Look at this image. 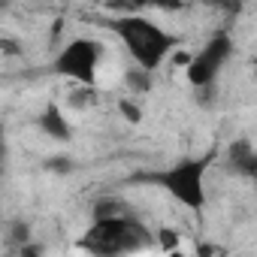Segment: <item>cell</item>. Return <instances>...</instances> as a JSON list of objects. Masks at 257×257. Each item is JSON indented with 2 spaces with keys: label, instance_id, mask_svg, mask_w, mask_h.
Returning <instances> with one entry per match:
<instances>
[{
  "label": "cell",
  "instance_id": "cell-1",
  "mask_svg": "<svg viewBox=\"0 0 257 257\" xmlns=\"http://www.w3.org/2000/svg\"><path fill=\"white\" fill-rule=\"evenodd\" d=\"M103 28H109L121 46L127 49L134 64L149 67V70H161V64L173 55V49L179 46V37L173 31H167L164 25H158L155 19L143 16V13H124V16H109L100 22Z\"/></svg>",
  "mask_w": 257,
  "mask_h": 257
},
{
  "label": "cell",
  "instance_id": "cell-2",
  "mask_svg": "<svg viewBox=\"0 0 257 257\" xmlns=\"http://www.w3.org/2000/svg\"><path fill=\"white\" fill-rule=\"evenodd\" d=\"M212 152L209 155H188V158H179L176 164L158 170V173H149L143 176L146 182L164 188L179 206L191 209V212H203L206 203H209V194H206V173L212 167Z\"/></svg>",
  "mask_w": 257,
  "mask_h": 257
},
{
  "label": "cell",
  "instance_id": "cell-3",
  "mask_svg": "<svg viewBox=\"0 0 257 257\" xmlns=\"http://www.w3.org/2000/svg\"><path fill=\"white\" fill-rule=\"evenodd\" d=\"M152 233L149 227L134 215H112V218H91V227L82 236V248L100 257H115V254H134L149 245Z\"/></svg>",
  "mask_w": 257,
  "mask_h": 257
},
{
  "label": "cell",
  "instance_id": "cell-4",
  "mask_svg": "<svg viewBox=\"0 0 257 257\" xmlns=\"http://www.w3.org/2000/svg\"><path fill=\"white\" fill-rule=\"evenodd\" d=\"M100 61H103V43L94 37H73L70 43H64V49L55 55L52 61V73L64 76L76 85H97V73H100Z\"/></svg>",
  "mask_w": 257,
  "mask_h": 257
},
{
  "label": "cell",
  "instance_id": "cell-5",
  "mask_svg": "<svg viewBox=\"0 0 257 257\" xmlns=\"http://www.w3.org/2000/svg\"><path fill=\"white\" fill-rule=\"evenodd\" d=\"M230 55H233V37H230V31H224V28L212 31L209 40H206V43L188 58V64H185V79H188V85H191V88L215 85L218 76L224 73Z\"/></svg>",
  "mask_w": 257,
  "mask_h": 257
},
{
  "label": "cell",
  "instance_id": "cell-6",
  "mask_svg": "<svg viewBox=\"0 0 257 257\" xmlns=\"http://www.w3.org/2000/svg\"><path fill=\"white\" fill-rule=\"evenodd\" d=\"M37 127H40V134L49 137L52 143H70L73 140V124L67 118V112L55 103L43 106L40 115H37Z\"/></svg>",
  "mask_w": 257,
  "mask_h": 257
},
{
  "label": "cell",
  "instance_id": "cell-7",
  "mask_svg": "<svg viewBox=\"0 0 257 257\" xmlns=\"http://www.w3.org/2000/svg\"><path fill=\"white\" fill-rule=\"evenodd\" d=\"M224 164H227V170H230L233 176L251 182V173H254V164H257V149H254V143L245 140V137L233 140V143L227 146V152H224Z\"/></svg>",
  "mask_w": 257,
  "mask_h": 257
},
{
  "label": "cell",
  "instance_id": "cell-8",
  "mask_svg": "<svg viewBox=\"0 0 257 257\" xmlns=\"http://www.w3.org/2000/svg\"><path fill=\"white\" fill-rule=\"evenodd\" d=\"M124 88H127V94H131V97L152 94V88H155V70L140 67V64H131V67L124 70Z\"/></svg>",
  "mask_w": 257,
  "mask_h": 257
},
{
  "label": "cell",
  "instance_id": "cell-9",
  "mask_svg": "<svg viewBox=\"0 0 257 257\" xmlns=\"http://www.w3.org/2000/svg\"><path fill=\"white\" fill-rule=\"evenodd\" d=\"M124 212H131V209L118 197H100L91 206V218H112V215H124Z\"/></svg>",
  "mask_w": 257,
  "mask_h": 257
},
{
  "label": "cell",
  "instance_id": "cell-10",
  "mask_svg": "<svg viewBox=\"0 0 257 257\" xmlns=\"http://www.w3.org/2000/svg\"><path fill=\"white\" fill-rule=\"evenodd\" d=\"M118 112H121V118H127L131 124H140L143 121V106H140V97H121L118 100Z\"/></svg>",
  "mask_w": 257,
  "mask_h": 257
},
{
  "label": "cell",
  "instance_id": "cell-11",
  "mask_svg": "<svg viewBox=\"0 0 257 257\" xmlns=\"http://www.w3.org/2000/svg\"><path fill=\"white\" fill-rule=\"evenodd\" d=\"M7 242L10 245H25V242H31V224L28 221H13L10 224V233H7Z\"/></svg>",
  "mask_w": 257,
  "mask_h": 257
},
{
  "label": "cell",
  "instance_id": "cell-12",
  "mask_svg": "<svg viewBox=\"0 0 257 257\" xmlns=\"http://www.w3.org/2000/svg\"><path fill=\"white\" fill-rule=\"evenodd\" d=\"M46 170H52V173H73V161L64 158V155H58V158L46 161Z\"/></svg>",
  "mask_w": 257,
  "mask_h": 257
},
{
  "label": "cell",
  "instance_id": "cell-13",
  "mask_svg": "<svg viewBox=\"0 0 257 257\" xmlns=\"http://www.w3.org/2000/svg\"><path fill=\"white\" fill-rule=\"evenodd\" d=\"M212 7H218L221 13H227V16H236V13H242V7H245V0H209Z\"/></svg>",
  "mask_w": 257,
  "mask_h": 257
},
{
  "label": "cell",
  "instance_id": "cell-14",
  "mask_svg": "<svg viewBox=\"0 0 257 257\" xmlns=\"http://www.w3.org/2000/svg\"><path fill=\"white\" fill-rule=\"evenodd\" d=\"M251 182L257 185V164H254V173H251Z\"/></svg>",
  "mask_w": 257,
  "mask_h": 257
},
{
  "label": "cell",
  "instance_id": "cell-15",
  "mask_svg": "<svg viewBox=\"0 0 257 257\" xmlns=\"http://www.w3.org/2000/svg\"><path fill=\"white\" fill-rule=\"evenodd\" d=\"M106 4H127V0H106Z\"/></svg>",
  "mask_w": 257,
  "mask_h": 257
},
{
  "label": "cell",
  "instance_id": "cell-16",
  "mask_svg": "<svg viewBox=\"0 0 257 257\" xmlns=\"http://www.w3.org/2000/svg\"><path fill=\"white\" fill-rule=\"evenodd\" d=\"M251 64H254V70H257V58H254V61H251Z\"/></svg>",
  "mask_w": 257,
  "mask_h": 257
}]
</instances>
